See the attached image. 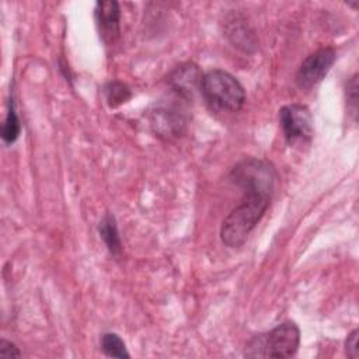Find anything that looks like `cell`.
<instances>
[{
    "label": "cell",
    "mask_w": 359,
    "mask_h": 359,
    "mask_svg": "<svg viewBox=\"0 0 359 359\" xmlns=\"http://www.w3.org/2000/svg\"><path fill=\"white\" fill-rule=\"evenodd\" d=\"M244 196L241 202L224 217L220 227V238L230 248L244 244L252 229L266 212L273 191L266 188H241Z\"/></svg>",
    "instance_id": "1"
},
{
    "label": "cell",
    "mask_w": 359,
    "mask_h": 359,
    "mask_svg": "<svg viewBox=\"0 0 359 359\" xmlns=\"http://www.w3.org/2000/svg\"><path fill=\"white\" fill-rule=\"evenodd\" d=\"M199 90L209 107L237 112L245 101V91L240 81L222 69H213L205 73L199 83Z\"/></svg>",
    "instance_id": "2"
},
{
    "label": "cell",
    "mask_w": 359,
    "mask_h": 359,
    "mask_svg": "<svg viewBox=\"0 0 359 359\" xmlns=\"http://www.w3.org/2000/svg\"><path fill=\"white\" fill-rule=\"evenodd\" d=\"M300 330L292 321H285L268 332L255 335L245 348L248 358H290L297 352Z\"/></svg>",
    "instance_id": "3"
},
{
    "label": "cell",
    "mask_w": 359,
    "mask_h": 359,
    "mask_svg": "<svg viewBox=\"0 0 359 359\" xmlns=\"http://www.w3.org/2000/svg\"><path fill=\"white\" fill-rule=\"evenodd\" d=\"M279 123L290 146L310 142L314 133L313 116L307 107L299 104L285 105L279 109Z\"/></svg>",
    "instance_id": "4"
},
{
    "label": "cell",
    "mask_w": 359,
    "mask_h": 359,
    "mask_svg": "<svg viewBox=\"0 0 359 359\" xmlns=\"http://www.w3.org/2000/svg\"><path fill=\"white\" fill-rule=\"evenodd\" d=\"M337 59L332 48H320L310 53L300 65L294 81L300 90H310L317 86L330 72Z\"/></svg>",
    "instance_id": "5"
},
{
    "label": "cell",
    "mask_w": 359,
    "mask_h": 359,
    "mask_svg": "<svg viewBox=\"0 0 359 359\" xmlns=\"http://www.w3.org/2000/svg\"><path fill=\"white\" fill-rule=\"evenodd\" d=\"M95 21L100 29V35L105 42H114V39L119 35V20L121 10L119 4L114 0L97 1L94 8Z\"/></svg>",
    "instance_id": "6"
},
{
    "label": "cell",
    "mask_w": 359,
    "mask_h": 359,
    "mask_svg": "<svg viewBox=\"0 0 359 359\" xmlns=\"http://www.w3.org/2000/svg\"><path fill=\"white\" fill-rule=\"evenodd\" d=\"M202 76L199 74V70L195 65L187 63L180 66L172 74L170 83L172 87L182 95L191 94L192 90L196 87V84L201 83Z\"/></svg>",
    "instance_id": "7"
},
{
    "label": "cell",
    "mask_w": 359,
    "mask_h": 359,
    "mask_svg": "<svg viewBox=\"0 0 359 359\" xmlns=\"http://www.w3.org/2000/svg\"><path fill=\"white\" fill-rule=\"evenodd\" d=\"M98 231H100V236H101L102 241L105 243L108 251L114 257H119L122 252V243H121L116 220L111 213L104 215V217L101 219V222L98 224Z\"/></svg>",
    "instance_id": "8"
},
{
    "label": "cell",
    "mask_w": 359,
    "mask_h": 359,
    "mask_svg": "<svg viewBox=\"0 0 359 359\" xmlns=\"http://www.w3.org/2000/svg\"><path fill=\"white\" fill-rule=\"evenodd\" d=\"M151 125L156 128V132L163 135H174L180 130V126L182 125L181 116H175L171 111H158L156 114V118L151 121Z\"/></svg>",
    "instance_id": "9"
},
{
    "label": "cell",
    "mask_w": 359,
    "mask_h": 359,
    "mask_svg": "<svg viewBox=\"0 0 359 359\" xmlns=\"http://www.w3.org/2000/svg\"><path fill=\"white\" fill-rule=\"evenodd\" d=\"M20 132H21V123H20V119L17 116L14 104L10 102L7 116H6L3 128H1V139H3L4 143L13 144L18 139Z\"/></svg>",
    "instance_id": "10"
},
{
    "label": "cell",
    "mask_w": 359,
    "mask_h": 359,
    "mask_svg": "<svg viewBox=\"0 0 359 359\" xmlns=\"http://www.w3.org/2000/svg\"><path fill=\"white\" fill-rule=\"evenodd\" d=\"M101 349L107 356L111 358H129L125 342L115 332H107L101 337Z\"/></svg>",
    "instance_id": "11"
},
{
    "label": "cell",
    "mask_w": 359,
    "mask_h": 359,
    "mask_svg": "<svg viewBox=\"0 0 359 359\" xmlns=\"http://www.w3.org/2000/svg\"><path fill=\"white\" fill-rule=\"evenodd\" d=\"M105 98L109 107H118L130 98V91L125 84L119 81H112L105 87Z\"/></svg>",
    "instance_id": "12"
},
{
    "label": "cell",
    "mask_w": 359,
    "mask_h": 359,
    "mask_svg": "<svg viewBox=\"0 0 359 359\" xmlns=\"http://www.w3.org/2000/svg\"><path fill=\"white\" fill-rule=\"evenodd\" d=\"M358 330H353L349 335H348V338H346V341H345V351H346V355L349 356V358H353V359H356L358 358Z\"/></svg>",
    "instance_id": "13"
},
{
    "label": "cell",
    "mask_w": 359,
    "mask_h": 359,
    "mask_svg": "<svg viewBox=\"0 0 359 359\" xmlns=\"http://www.w3.org/2000/svg\"><path fill=\"white\" fill-rule=\"evenodd\" d=\"M348 104H351V108H352V114L356 115V105H358V95H356V91H358V81H356V76H353L349 83H348Z\"/></svg>",
    "instance_id": "14"
},
{
    "label": "cell",
    "mask_w": 359,
    "mask_h": 359,
    "mask_svg": "<svg viewBox=\"0 0 359 359\" xmlns=\"http://www.w3.org/2000/svg\"><path fill=\"white\" fill-rule=\"evenodd\" d=\"M0 356L18 358V356H21V352L17 348L15 344H13L10 341H6V339H1V342H0Z\"/></svg>",
    "instance_id": "15"
}]
</instances>
